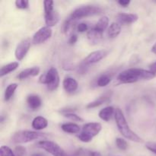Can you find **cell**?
I'll list each match as a JSON object with an SVG mask.
<instances>
[{
    "mask_svg": "<svg viewBox=\"0 0 156 156\" xmlns=\"http://www.w3.org/2000/svg\"><path fill=\"white\" fill-rule=\"evenodd\" d=\"M155 77V74L150 70L132 68L122 72L117 76V80L123 84H130L140 80H149Z\"/></svg>",
    "mask_w": 156,
    "mask_h": 156,
    "instance_id": "obj_1",
    "label": "cell"
},
{
    "mask_svg": "<svg viewBox=\"0 0 156 156\" xmlns=\"http://www.w3.org/2000/svg\"><path fill=\"white\" fill-rule=\"evenodd\" d=\"M114 118H115L116 123H117V128L120 133L127 140L131 141L136 142V143H143V139L140 138L137 134H136L132 129L129 128L126 118H125L123 113L120 108H117L114 113Z\"/></svg>",
    "mask_w": 156,
    "mask_h": 156,
    "instance_id": "obj_2",
    "label": "cell"
},
{
    "mask_svg": "<svg viewBox=\"0 0 156 156\" xmlns=\"http://www.w3.org/2000/svg\"><path fill=\"white\" fill-rule=\"evenodd\" d=\"M49 137L46 133L35 131L21 130L15 132L12 136V142L14 143H27L34 140H45Z\"/></svg>",
    "mask_w": 156,
    "mask_h": 156,
    "instance_id": "obj_3",
    "label": "cell"
},
{
    "mask_svg": "<svg viewBox=\"0 0 156 156\" xmlns=\"http://www.w3.org/2000/svg\"><path fill=\"white\" fill-rule=\"evenodd\" d=\"M102 129L101 124L99 123H88L84 125L82 130L77 138L83 143H89L94 136L98 135Z\"/></svg>",
    "mask_w": 156,
    "mask_h": 156,
    "instance_id": "obj_4",
    "label": "cell"
},
{
    "mask_svg": "<svg viewBox=\"0 0 156 156\" xmlns=\"http://www.w3.org/2000/svg\"><path fill=\"white\" fill-rule=\"evenodd\" d=\"M39 82L47 85L49 91L56 90L59 85V76L57 69L54 67L50 68L47 73L43 74L40 77Z\"/></svg>",
    "mask_w": 156,
    "mask_h": 156,
    "instance_id": "obj_5",
    "label": "cell"
},
{
    "mask_svg": "<svg viewBox=\"0 0 156 156\" xmlns=\"http://www.w3.org/2000/svg\"><path fill=\"white\" fill-rule=\"evenodd\" d=\"M102 12V9L100 7L96 5H84L77 8L72 12L70 18L73 20L81 19V18H86V17L94 16V15H100Z\"/></svg>",
    "mask_w": 156,
    "mask_h": 156,
    "instance_id": "obj_6",
    "label": "cell"
},
{
    "mask_svg": "<svg viewBox=\"0 0 156 156\" xmlns=\"http://www.w3.org/2000/svg\"><path fill=\"white\" fill-rule=\"evenodd\" d=\"M36 146L53 156H67L65 151L55 142L50 140H41L37 143Z\"/></svg>",
    "mask_w": 156,
    "mask_h": 156,
    "instance_id": "obj_7",
    "label": "cell"
},
{
    "mask_svg": "<svg viewBox=\"0 0 156 156\" xmlns=\"http://www.w3.org/2000/svg\"><path fill=\"white\" fill-rule=\"evenodd\" d=\"M52 36V30L50 27L45 26L40 28L34 34L32 41L34 44H41L46 42Z\"/></svg>",
    "mask_w": 156,
    "mask_h": 156,
    "instance_id": "obj_8",
    "label": "cell"
},
{
    "mask_svg": "<svg viewBox=\"0 0 156 156\" xmlns=\"http://www.w3.org/2000/svg\"><path fill=\"white\" fill-rule=\"evenodd\" d=\"M30 47V41L29 39H24L21 41L17 46L15 51V58L18 61H21L24 59L27 55V52Z\"/></svg>",
    "mask_w": 156,
    "mask_h": 156,
    "instance_id": "obj_9",
    "label": "cell"
},
{
    "mask_svg": "<svg viewBox=\"0 0 156 156\" xmlns=\"http://www.w3.org/2000/svg\"><path fill=\"white\" fill-rule=\"evenodd\" d=\"M106 55L107 52L105 50H96L88 54L85 57V59L83 60V64L85 66H88L100 62L102 59H104Z\"/></svg>",
    "mask_w": 156,
    "mask_h": 156,
    "instance_id": "obj_10",
    "label": "cell"
},
{
    "mask_svg": "<svg viewBox=\"0 0 156 156\" xmlns=\"http://www.w3.org/2000/svg\"><path fill=\"white\" fill-rule=\"evenodd\" d=\"M117 21L120 24H129L135 23L138 20L139 17L136 14L130 13H119L117 16Z\"/></svg>",
    "mask_w": 156,
    "mask_h": 156,
    "instance_id": "obj_11",
    "label": "cell"
},
{
    "mask_svg": "<svg viewBox=\"0 0 156 156\" xmlns=\"http://www.w3.org/2000/svg\"><path fill=\"white\" fill-rule=\"evenodd\" d=\"M63 88L67 93H73L78 89L79 84L75 79L72 77H66L62 82Z\"/></svg>",
    "mask_w": 156,
    "mask_h": 156,
    "instance_id": "obj_12",
    "label": "cell"
},
{
    "mask_svg": "<svg viewBox=\"0 0 156 156\" xmlns=\"http://www.w3.org/2000/svg\"><path fill=\"white\" fill-rule=\"evenodd\" d=\"M45 18V23L47 27H51L56 25L59 21V14L57 11L53 10V12L49 14L44 15Z\"/></svg>",
    "mask_w": 156,
    "mask_h": 156,
    "instance_id": "obj_13",
    "label": "cell"
},
{
    "mask_svg": "<svg viewBox=\"0 0 156 156\" xmlns=\"http://www.w3.org/2000/svg\"><path fill=\"white\" fill-rule=\"evenodd\" d=\"M40 69L39 67L34 66L32 67V68H28L25 69L23 71H21L19 74L18 75V79H20V80H23V79H25L29 77H34V76H37L40 73Z\"/></svg>",
    "mask_w": 156,
    "mask_h": 156,
    "instance_id": "obj_14",
    "label": "cell"
},
{
    "mask_svg": "<svg viewBox=\"0 0 156 156\" xmlns=\"http://www.w3.org/2000/svg\"><path fill=\"white\" fill-rule=\"evenodd\" d=\"M27 104L32 110H37L41 106L42 101L41 98L37 94H30L27 98Z\"/></svg>",
    "mask_w": 156,
    "mask_h": 156,
    "instance_id": "obj_15",
    "label": "cell"
},
{
    "mask_svg": "<svg viewBox=\"0 0 156 156\" xmlns=\"http://www.w3.org/2000/svg\"><path fill=\"white\" fill-rule=\"evenodd\" d=\"M32 127L36 130H41L44 129L48 126V121L47 119L44 117H37L32 121Z\"/></svg>",
    "mask_w": 156,
    "mask_h": 156,
    "instance_id": "obj_16",
    "label": "cell"
},
{
    "mask_svg": "<svg viewBox=\"0 0 156 156\" xmlns=\"http://www.w3.org/2000/svg\"><path fill=\"white\" fill-rule=\"evenodd\" d=\"M114 113H115L114 108L111 106H108L103 108L102 110H101L100 112H99L98 114V116L102 120L108 122L111 120L113 114H114Z\"/></svg>",
    "mask_w": 156,
    "mask_h": 156,
    "instance_id": "obj_17",
    "label": "cell"
},
{
    "mask_svg": "<svg viewBox=\"0 0 156 156\" xmlns=\"http://www.w3.org/2000/svg\"><path fill=\"white\" fill-rule=\"evenodd\" d=\"M18 66H19V63L18 62H13L7 64V65L3 66L0 70V77H3V76L12 73V72L15 71V69L18 68Z\"/></svg>",
    "mask_w": 156,
    "mask_h": 156,
    "instance_id": "obj_18",
    "label": "cell"
},
{
    "mask_svg": "<svg viewBox=\"0 0 156 156\" xmlns=\"http://www.w3.org/2000/svg\"><path fill=\"white\" fill-rule=\"evenodd\" d=\"M120 31H121L120 24L117 22H113L108 27V35L110 38H115L120 34Z\"/></svg>",
    "mask_w": 156,
    "mask_h": 156,
    "instance_id": "obj_19",
    "label": "cell"
},
{
    "mask_svg": "<svg viewBox=\"0 0 156 156\" xmlns=\"http://www.w3.org/2000/svg\"><path fill=\"white\" fill-rule=\"evenodd\" d=\"M108 24H109V18L107 16H104L99 19L97 24L93 27L98 32L103 34L104 31L107 29V27H108Z\"/></svg>",
    "mask_w": 156,
    "mask_h": 156,
    "instance_id": "obj_20",
    "label": "cell"
},
{
    "mask_svg": "<svg viewBox=\"0 0 156 156\" xmlns=\"http://www.w3.org/2000/svg\"><path fill=\"white\" fill-rule=\"evenodd\" d=\"M61 128L64 132L68 133L76 134L80 132V127H79V125L76 124V123H63Z\"/></svg>",
    "mask_w": 156,
    "mask_h": 156,
    "instance_id": "obj_21",
    "label": "cell"
},
{
    "mask_svg": "<svg viewBox=\"0 0 156 156\" xmlns=\"http://www.w3.org/2000/svg\"><path fill=\"white\" fill-rule=\"evenodd\" d=\"M109 101H110V97H108V96H103V97H100L98 99H96V100H94V101L88 104V105H86V108H88V109H91V108H97V107L101 106V105H103V104L107 103V102H108Z\"/></svg>",
    "mask_w": 156,
    "mask_h": 156,
    "instance_id": "obj_22",
    "label": "cell"
},
{
    "mask_svg": "<svg viewBox=\"0 0 156 156\" xmlns=\"http://www.w3.org/2000/svg\"><path fill=\"white\" fill-rule=\"evenodd\" d=\"M103 36V34L100 33L98 30H96L94 27H92L91 29H90L88 30V34H87V37H88V39L91 42H97L99 40H101Z\"/></svg>",
    "mask_w": 156,
    "mask_h": 156,
    "instance_id": "obj_23",
    "label": "cell"
},
{
    "mask_svg": "<svg viewBox=\"0 0 156 156\" xmlns=\"http://www.w3.org/2000/svg\"><path fill=\"white\" fill-rule=\"evenodd\" d=\"M18 85L17 83H12L8 85L5 91V101H8L12 98V96L15 94V90L18 88Z\"/></svg>",
    "mask_w": 156,
    "mask_h": 156,
    "instance_id": "obj_24",
    "label": "cell"
},
{
    "mask_svg": "<svg viewBox=\"0 0 156 156\" xmlns=\"http://www.w3.org/2000/svg\"><path fill=\"white\" fill-rule=\"evenodd\" d=\"M73 22H74V20H73V18H71L70 17L67 18V19L64 21L63 24H62V33L68 34L69 32H71L72 28H73Z\"/></svg>",
    "mask_w": 156,
    "mask_h": 156,
    "instance_id": "obj_25",
    "label": "cell"
},
{
    "mask_svg": "<svg viewBox=\"0 0 156 156\" xmlns=\"http://www.w3.org/2000/svg\"><path fill=\"white\" fill-rule=\"evenodd\" d=\"M111 78L108 75L105 74L101 76L97 81V85L99 87H105L111 82Z\"/></svg>",
    "mask_w": 156,
    "mask_h": 156,
    "instance_id": "obj_26",
    "label": "cell"
},
{
    "mask_svg": "<svg viewBox=\"0 0 156 156\" xmlns=\"http://www.w3.org/2000/svg\"><path fill=\"white\" fill-rule=\"evenodd\" d=\"M116 146L119 149L122 151H125L128 148V143L125 140L122 138L116 139Z\"/></svg>",
    "mask_w": 156,
    "mask_h": 156,
    "instance_id": "obj_27",
    "label": "cell"
},
{
    "mask_svg": "<svg viewBox=\"0 0 156 156\" xmlns=\"http://www.w3.org/2000/svg\"><path fill=\"white\" fill-rule=\"evenodd\" d=\"M0 156H16L15 152L6 146H2L0 148Z\"/></svg>",
    "mask_w": 156,
    "mask_h": 156,
    "instance_id": "obj_28",
    "label": "cell"
},
{
    "mask_svg": "<svg viewBox=\"0 0 156 156\" xmlns=\"http://www.w3.org/2000/svg\"><path fill=\"white\" fill-rule=\"evenodd\" d=\"M53 4H54V2L53 1H50V0H45V1H44V8L45 14H49L54 10L53 9Z\"/></svg>",
    "mask_w": 156,
    "mask_h": 156,
    "instance_id": "obj_29",
    "label": "cell"
},
{
    "mask_svg": "<svg viewBox=\"0 0 156 156\" xmlns=\"http://www.w3.org/2000/svg\"><path fill=\"white\" fill-rule=\"evenodd\" d=\"M63 116L66 117V118L69 119V120H73V121L83 122V119H82L81 117H79V116H78L77 114H74V113H69V114H63Z\"/></svg>",
    "mask_w": 156,
    "mask_h": 156,
    "instance_id": "obj_30",
    "label": "cell"
},
{
    "mask_svg": "<svg viewBox=\"0 0 156 156\" xmlns=\"http://www.w3.org/2000/svg\"><path fill=\"white\" fill-rule=\"evenodd\" d=\"M15 5L19 9H26L29 7V1L27 0H16Z\"/></svg>",
    "mask_w": 156,
    "mask_h": 156,
    "instance_id": "obj_31",
    "label": "cell"
},
{
    "mask_svg": "<svg viewBox=\"0 0 156 156\" xmlns=\"http://www.w3.org/2000/svg\"><path fill=\"white\" fill-rule=\"evenodd\" d=\"M82 156H102L101 152L97 151H91V150H83L82 149Z\"/></svg>",
    "mask_w": 156,
    "mask_h": 156,
    "instance_id": "obj_32",
    "label": "cell"
},
{
    "mask_svg": "<svg viewBox=\"0 0 156 156\" xmlns=\"http://www.w3.org/2000/svg\"><path fill=\"white\" fill-rule=\"evenodd\" d=\"M25 148L21 146H16L15 149V154L16 156H24L25 154Z\"/></svg>",
    "mask_w": 156,
    "mask_h": 156,
    "instance_id": "obj_33",
    "label": "cell"
},
{
    "mask_svg": "<svg viewBox=\"0 0 156 156\" xmlns=\"http://www.w3.org/2000/svg\"><path fill=\"white\" fill-rule=\"evenodd\" d=\"M146 147L147 148V149H149L150 152H153L154 154L156 155V143H152V142H149V143H146Z\"/></svg>",
    "mask_w": 156,
    "mask_h": 156,
    "instance_id": "obj_34",
    "label": "cell"
},
{
    "mask_svg": "<svg viewBox=\"0 0 156 156\" xmlns=\"http://www.w3.org/2000/svg\"><path fill=\"white\" fill-rule=\"evenodd\" d=\"M88 24L86 23H80L77 25V30L80 33H83L88 30Z\"/></svg>",
    "mask_w": 156,
    "mask_h": 156,
    "instance_id": "obj_35",
    "label": "cell"
},
{
    "mask_svg": "<svg viewBox=\"0 0 156 156\" xmlns=\"http://www.w3.org/2000/svg\"><path fill=\"white\" fill-rule=\"evenodd\" d=\"M78 41V36L76 34H73L71 35V37L69 39V44L70 45H73V44H76Z\"/></svg>",
    "mask_w": 156,
    "mask_h": 156,
    "instance_id": "obj_36",
    "label": "cell"
},
{
    "mask_svg": "<svg viewBox=\"0 0 156 156\" xmlns=\"http://www.w3.org/2000/svg\"><path fill=\"white\" fill-rule=\"evenodd\" d=\"M131 2L129 0H120V1L117 2L119 5L120 6H123V7H127L129 4H130Z\"/></svg>",
    "mask_w": 156,
    "mask_h": 156,
    "instance_id": "obj_37",
    "label": "cell"
},
{
    "mask_svg": "<svg viewBox=\"0 0 156 156\" xmlns=\"http://www.w3.org/2000/svg\"><path fill=\"white\" fill-rule=\"evenodd\" d=\"M149 70L155 74L156 73V62H153V63H152L150 66H149Z\"/></svg>",
    "mask_w": 156,
    "mask_h": 156,
    "instance_id": "obj_38",
    "label": "cell"
},
{
    "mask_svg": "<svg viewBox=\"0 0 156 156\" xmlns=\"http://www.w3.org/2000/svg\"><path fill=\"white\" fill-rule=\"evenodd\" d=\"M152 52L154 53V54L156 55V42L155 43V44H154V45L152 46Z\"/></svg>",
    "mask_w": 156,
    "mask_h": 156,
    "instance_id": "obj_39",
    "label": "cell"
},
{
    "mask_svg": "<svg viewBox=\"0 0 156 156\" xmlns=\"http://www.w3.org/2000/svg\"><path fill=\"white\" fill-rule=\"evenodd\" d=\"M32 156H42V155H41V154H34V155H33Z\"/></svg>",
    "mask_w": 156,
    "mask_h": 156,
    "instance_id": "obj_40",
    "label": "cell"
}]
</instances>
